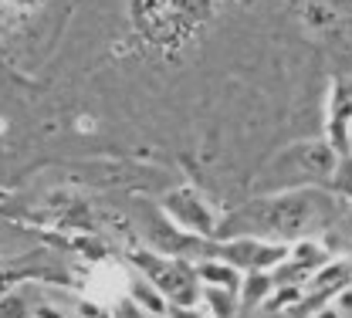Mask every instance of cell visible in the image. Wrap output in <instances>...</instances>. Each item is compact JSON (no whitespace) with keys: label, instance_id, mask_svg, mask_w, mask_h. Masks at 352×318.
Here are the masks:
<instances>
[{"label":"cell","instance_id":"6da1fadb","mask_svg":"<svg viewBox=\"0 0 352 318\" xmlns=\"http://www.w3.org/2000/svg\"><path fill=\"white\" fill-rule=\"evenodd\" d=\"M325 214H329V200L318 203L315 190H295V193H278L261 203H251L237 217L251 220V227L271 237H305L325 224Z\"/></svg>","mask_w":352,"mask_h":318},{"label":"cell","instance_id":"7a4b0ae2","mask_svg":"<svg viewBox=\"0 0 352 318\" xmlns=\"http://www.w3.org/2000/svg\"><path fill=\"white\" fill-rule=\"evenodd\" d=\"M336 166H339V152L325 139L295 142L271 163V186L292 190V186H305V183H332Z\"/></svg>","mask_w":352,"mask_h":318},{"label":"cell","instance_id":"3957f363","mask_svg":"<svg viewBox=\"0 0 352 318\" xmlns=\"http://www.w3.org/2000/svg\"><path fill=\"white\" fill-rule=\"evenodd\" d=\"M325 142L339 156H349L352 149V82L349 78H332L329 102H325Z\"/></svg>","mask_w":352,"mask_h":318},{"label":"cell","instance_id":"277c9868","mask_svg":"<svg viewBox=\"0 0 352 318\" xmlns=\"http://www.w3.org/2000/svg\"><path fill=\"white\" fill-rule=\"evenodd\" d=\"M220 258L244 271H264L271 264H281L288 258V247L285 244H258V240H234L220 251Z\"/></svg>","mask_w":352,"mask_h":318},{"label":"cell","instance_id":"5b68a950","mask_svg":"<svg viewBox=\"0 0 352 318\" xmlns=\"http://www.w3.org/2000/svg\"><path fill=\"white\" fill-rule=\"evenodd\" d=\"M146 271H149V281L163 291V298H173L179 305H190L197 295H193V274L183 271L179 264H166V261H156V258H135Z\"/></svg>","mask_w":352,"mask_h":318},{"label":"cell","instance_id":"8992f818","mask_svg":"<svg viewBox=\"0 0 352 318\" xmlns=\"http://www.w3.org/2000/svg\"><path fill=\"white\" fill-rule=\"evenodd\" d=\"M166 214L173 217L179 227L197 230V234H214V227H217L210 207L200 200L197 190H176L173 196L166 200Z\"/></svg>","mask_w":352,"mask_h":318},{"label":"cell","instance_id":"52a82bcc","mask_svg":"<svg viewBox=\"0 0 352 318\" xmlns=\"http://www.w3.org/2000/svg\"><path fill=\"white\" fill-rule=\"evenodd\" d=\"M285 261H292L298 271H318V268L325 264V251H322L315 240H302L295 251H288Z\"/></svg>","mask_w":352,"mask_h":318},{"label":"cell","instance_id":"ba28073f","mask_svg":"<svg viewBox=\"0 0 352 318\" xmlns=\"http://www.w3.org/2000/svg\"><path fill=\"white\" fill-rule=\"evenodd\" d=\"M346 277H349V264H346V261H336V264H329V268H318V274L311 277V288H315L318 295H329V291L342 288Z\"/></svg>","mask_w":352,"mask_h":318},{"label":"cell","instance_id":"9c48e42d","mask_svg":"<svg viewBox=\"0 0 352 318\" xmlns=\"http://www.w3.org/2000/svg\"><path fill=\"white\" fill-rule=\"evenodd\" d=\"M200 281H207V284H214V288H237V268L234 264H217V261H207V264H200V274H197Z\"/></svg>","mask_w":352,"mask_h":318},{"label":"cell","instance_id":"30bf717a","mask_svg":"<svg viewBox=\"0 0 352 318\" xmlns=\"http://www.w3.org/2000/svg\"><path fill=\"white\" fill-rule=\"evenodd\" d=\"M132 295L139 298V305L153 315H166V302H163V291L153 284V281H135L132 284Z\"/></svg>","mask_w":352,"mask_h":318},{"label":"cell","instance_id":"8fae6325","mask_svg":"<svg viewBox=\"0 0 352 318\" xmlns=\"http://www.w3.org/2000/svg\"><path fill=\"white\" fill-rule=\"evenodd\" d=\"M267 291H271V277L261 271H248V281H244V302L254 305V302L267 298Z\"/></svg>","mask_w":352,"mask_h":318},{"label":"cell","instance_id":"7c38bea8","mask_svg":"<svg viewBox=\"0 0 352 318\" xmlns=\"http://www.w3.org/2000/svg\"><path fill=\"white\" fill-rule=\"evenodd\" d=\"M342 163L336 166V173H332V190L336 193H342L346 200H352V156H339Z\"/></svg>","mask_w":352,"mask_h":318},{"label":"cell","instance_id":"4fadbf2b","mask_svg":"<svg viewBox=\"0 0 352 318\" xmlns=\"http://www.w3.org/2000/svg\"><path fill=\"white\" fill-rule=\"evenodd\" d=\"M207 298H210V308L217 318H230L234 315V298H230V288H207Z\"/></svg>","mask_w":352,"mask_h":318},{"label":"cell","instance_id":"5bb4252c","mask_svg":"<svg viewBox=\"0 0 352 318\" xmlns=\"http://www.w3.org/2000/svg\"><path fill=\"white\" fill-rule=\"evenodd\" d=\"M0 318H24L21 305H17V298H7V302L0 305Z\"/></svg>","mask_w":352,"mask_h":318},{"label":"cell","instance_id":"9a60e30c","mask_svg":"<svg viewBox=\"0 0 352 318\" xmlns=\"http://www.w3.org/2000/svg\"><path fill=\"white\" fill-rule=\"evenodd\" d=\"M305 17H308V21H315V24H325V21H332V14H329L325 7H318V3H311V7H308Z\"/></svg>","mask_w":352,"mask_h":318},{"label":"cell","instance_id":"2e32d148","mask_svg":"<svg viewBox=\"0 0 352 318\" xmlns=\"http://www.w3.org/2000/svg\"><path fill=\"white\" fill-rule=\"evenodd\" d=\"M339 315H349L352 318V288H346V291H339Z\"/></svg>","mask_w":352,"mask_h":318},{"label":"cell","instance_id":"e0dca14e","mask_svg":"<svg viewBox=\"0 0 352 318\" xmlns=\"http://www.w3.org/2000/svg\"><path fill=\"white\" fill-rule=\"evenodd\" d=\"M315 318H342V315H339V308H322V315Z\"/></svg>","mask_w":352,"mask_h":318},{"label":"cell","instance_id":"ac0fdd59","mask_svg":"<svg viewBox=\"0 0 352 318\" xmlns=\"http://www.w3.org/2000/svg\"><path fill=\"white\" fill-rule=\"evenodd\" d=\"M38 318H65V315H58V312H51V308H41V312H38Z\"/></svg>","mask_w":352,"mask_h":318}]
</instances>
